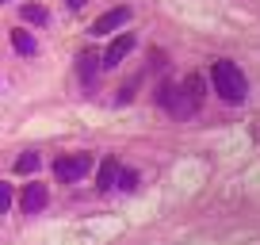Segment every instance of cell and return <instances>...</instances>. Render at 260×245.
<instances>
[{"label":"cell","mask_w":260,"mask_h":245,"mask_svg":"<svg viewBox=\"0 0 260 245\" xmlns=\"http://www.w3.org/2000/svg\"><path fill=\"white\" fill-rule=\"evenodd\" d=\"M0 4H8V0H0Z\"/></svg>","instance_id":"cell-15"},{"label":"cell","mask_w":260,"mask_h":245,"mask_svg":"<svg viewBox=\"0 0 260 245\" xmlns=\"http://www.w3.org/2000/svg\"><path fill=\"white\" fill-rule=\"evenodd\" d=\"M12 207V184H4V180H0V215L8 211Z\"/></svg>","instance_id":"cell-13"},{"label":"cell","mask_w":260,"mask_h":245,"mask_svg":"<svg viewBox=\"0 0 260 245\" xmlns=\"http://www.w3.org/2000/svg\"><path fill=\"white\" fill-rule=\"evenodd\" d=\"M115 176H119V161L115 157H104L100 161V172H96V188H115Z\"/></svg>","instance_id":"cell-7"},{"label":"cell","mask_w":260,"mask_h":245,"mask_svg":"<svg viewBox=\"0 0 260 245\" xmlns=\"http://www.w3.org/2000/svg\"><path fill=\"white\" fill-rule=\"evenodd\" d=\"M92 172V154H65L54 161V176L61 180V184H77L81 176H88Z\"/></svg>","instance_id":"cell-3"},{"label":"cell","mask_w":260,"mask_h":245,"mask_svg":"<svg viewBox=\"0 0 260 245\" xmlns=\"http://www.w3.org/2000/svg\"><path fill=\"white\" fill-rule=\"evenodd\" d=\"M39 165H42V157L35 154V149H23V154L16 157V172H23V176L27 172H39Z\"/></svg>","instance_id":"cell-10"},{"label":"cell","mask_w":260,"mask_h":245,"mask_svg":"<svg viewBox=\"0 0 260 245\" xmlns=\"http://www.w3.org/2000/svg\"><path fill=\"white\" fill-rule=\"evenodd\" d=\"M12 46H16V54L31 57V54H35V39H31V31H12Z\"/></svg>","instance_id":"cell-11"},{"label":"cell","mask_w":260,"mask_h":245,"mask_svg":"<svg viewBox=\"0 0 260 245\" xmlns=\"http://www.w3.org/2000/svg\"><path fill=\"white\" fill-rule=\"evenodd\" d=\"M46 199H50L46 184H27L23 196H19V211H23V215H39L42 207H46Z\"/></svg>","instance_id":"cell-4"},{"label":"cell","mask_w":260,"mask_h":245,"mask_svg":"<svg viewBox=\"0 0 260 245\" xmlns=\"http://www.w3.org/2000/svg\"><path fill=\"white\" fill-rule=\"evenodd\" d=\"M77 69H81L84 88H92V84H96V54H88V50H84V54L77 57Z\"/></svg>","instance_id":"cell-8"},{"label":"cell","mask_w":260,"mask_h":245,"mask_svg":"<svg viewBox=\"0 0 260 245\" xmlns=\"http://www.w3.org/2000/svg\"><path fill=\"white\" fill-rule=\"evenodd\" d=\"M130 50H134V35H130V31H126V35H119V39H111V46H107V54H104V66H107V69H115L122 57L130 54Z\"/></svg>","instance_id":"cell-6"},{"label":"cell","mask_w":260,"mask_h":245,"mask_svg":"<svg viewBox=\"0 0 260 245\" xmlns=\"http://www.w3.org/2000/svg\"><path fill=\"white\" fill-rule=\"evenodd\" d=\"M126 19H130V8H111L92 23V35H111V31H119V27H126Z\"/></svg>","instance_id":"cell-5"},{"label":"cell","mask_w":260,"mask_h":245,"mask_svg":"<svg viewBox=\"0 0 260 245\" xmlns=\"http://www.w3.org/2000/svg\"><path fill=\"white\" fill-rule=\"evenodd\" d=\"M211 84L214 92H218V100H226V104H245V96H249V81H245V73L234 66V62H214L211 69Z\"/></svg>","instance_id":"cell-2"},{"label":"cell","mask_w":260,"mask_h":245,"mask_svg":"<svg viewBox=\"0 0 260 245\" xmlns=\"http://www.w3.org/2000/svg\"><path fill=\"white\" fill-rule=\"evenodd\" d=\"M19 16H23V23H35V27H42L50 19V12L42 8V4H23V8H19Z\"/></svg>","instance_id":"cell-9"},{"label":"cell","mask_w":260,"mask_h":245,"mask_svg":"<svg viewBox=\"0 0 260 245\" xmlns=\"http://www.w3.org/2000/svg\"><path fill=\"white\" fill-rule=\"evenodd\" d=\"M65 4H69V8H84V0H65Z\"/></svg>","instance_id":"cell-14"},{"label":"cell","mask_w":260,"mask_h":245,"mask_svg":"<svg viewBox=\"0 0 260 245\" xmlns=\"http://www.w3.org/2000/svg\"><path fill=\"white\" fill-rule=\"evenodd\" d=\"M199 96H203V81H199V77H187L184 84H165V88L157 92V100H161L176 119H187V115L199 107Z\"/></svg>","instance_id":"cell-1"},{"label":"cell","mask_w":260,"mask_h":245,"mask_svg":"<svg viewBox=\"0 0 260 245\" xmlns=\"http://www.w3.org/2000/svg\"><path fill=\"white\" fill-rule=\"evenodd\" d=\"M115 184H119V188H126V192H134V188H138V172H134V169H119Z\"/></svg>","instance_id":"cell-12"}]
</instances>
